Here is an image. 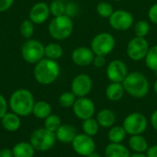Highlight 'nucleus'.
<instances>
[{
    "label": "nucleus",
    "mask_w": 157,
    "mask_h": 157,
    "mask_svg": "<svg viewBox=\"0 0 157 157\" xmlns=\"http://www.w3.org/2000/svg\"><path fill=\"white\" fill-rule=\"evenodd\" d=\"M61 67L57 61L43 58L37 63L33 69V75L37 83L42 86L53 84L60 76Z\"/></svg>",
    "instance_id": "f257e3e1"
},
{
    "label": "nucleus",
    "mask_w": 157,
    "mask_h": 157,
    "mask_svg": "<svg viewBox=\"0 0 157 157\" xmlns=\"http://www.w3.org/2000/svg\"><path fill=\"white\" fill-rule=\"evenodd\" d=\"M35 104L33 94L26 88H19L14 91L8 100V106L12 112L20 117H27L32 114Z\"/></svg>",
    "instance_id": "f03ea898"
},
{
    "label": "nucleus",
    "mask_w": 157,
    "mask_h": 157,
    "mask_svg": "<svg viewBox=\"0 0 157 157\" xmlns=\"http://www.w3.org/2000/svg\"><path fill=\"white\" fill-rule=\"evenodd\" d=\"M125 92L135 98H144L150 89L149 81L141 72L129 73L122 82Z\"/></svg>",
    "instance_id": "7ed1b4c3"
},
{
    "label": "nucleus",
    "mask_w": 157,
    "mask_h": 157,
    "mask_svg": "<svg viewBox=\"0 0 157 157\" xmlns=\"http://www.w3.org/2000/svg\"><path fill=\"white\" fill-rule=\"evenodd\" d=\"M74 30V22L66 15L54 17L48 26L50 36L56 40H64L68 39Z\"/></svg>",
    "instance_id": "20e7f679"
},
{
    "label": "nucleus",
    "mask_w": 157,
    "mask_h": 157,
    "mask_svg": "<svg viewBox=\"0 0 157 157\" xmlns=\"http://www.w3.org/2000/svg\"><path fill=\"white\" fill-rule=\"evenodd\" d=\"M57 139L55 132H52L45 128H40L34 131L29 138V143L38 152H47L51 150Z\"/></svg>",
    "instance_id": "39448f33"
},
{
    "label": "nucleus",
    "mask_w": 157,
    "mask_h": 157,
    "mask_svg": "<svg viewBox=\"0 0 157 157\" xmlns=\"http://www.w3.org/2000/svg\"><path fill=\"white\" fill-rule=\"evenodd\" d=\"M23 60L30 64H36L45 58V46L38 40H27L21 47Z\"/></svg>",
    "instance_id": "423d86ee"
},
{
    "label": "nucleus",
    "mask_w": 157,
    "mask_h": 157,
    "mask_svg": "<svg viewBox=\"0 0 157 157\" xmlns=\"http://www.w3.org/2000/svg\"><path fill=\"white\" fill-rule=\"evenodd\" d=\"M116 46L115 38L111 33L101 32L97 34L91 40L90 48L95 55H109Z\"/></svg>",
    "instance_id": "0eeeda50"
},
{
    "label": "nucleus",
    "mask_w": 157,
    "mask_h": 157,
    "mask_svg": "<svg viewBox=\"0 0 157 157\" xmlns=\"http://www.w3.org/2000/svg\"><path fill=\"white\" fill-rule=\"evenodd\" d=\"M122 126L127 134L131 136L143 134L148 127V121L144 114L140 112H132L126 116Z\"/></svg>",
    "instance_id": "6e6552de"
},
{
    "label": "nucleus",
    "mask_w": 157,
    "mask_h": 157,
    "mask_svg": "<svg viewBox=\"0 0 157 157\" xmlns=\"http://www.w3.org/2000/svg\"><path fill=\"white\" fill-rule=\"evenodd\" d=\"M149 49L150 45L148 40L145 38L136 36L128 42L126 52L131 60L134 62H140L144 60Z\"/></svg>",
    "instance_id": "1a4fd4ad"
},
{
    "label": "nucleus",
    "mask_w": 157,
    "mask_h": 157,
    "mask_svg": "<svg viewBox=\"0 0 157 157\" xmlns=\"http://www.w3.org/2000/svg\"><path fill=\"white\" fill-rule=\"evenodd\" d=\"M134 22L132 14L127 10L120 9L112 13L109 18V23L112 29L118 31H125L132 28Z\"/></svg>",
    "instance_id": "9d476101"
},
{
    "label": "nucleus",
    "mask_w": 157,
    "mask_h": 157,
    "mask_svg": "<svg viewBox=\"0 0 157 157\" xmlns=\"http://www.w3.org/2000/svg\"><path fill=\"white\" fill-rule=\"evenodd\" d=\"M74 151L81 156H88L96 151V143L93 137L85 133H80L75 136L72 142Z\"/></svg>",
    "instance_id": "9b49d317"
},
{
    "label": "nucleus",
    "mask_w": 157,
    "mask_h": 157,
    "mask_svg": "<svg viewBox=\"0 0 157 157\" xmlns=\"http://www.w3.org/2000/svg\"><path fill=\"white\" fill-rule=\"evenodd\" d=\"M73 111L76 118L85 121L93 118L96 112V106L95 103L86 97L77 98L73 106Z\"/></svg>",
    "instance_id": "f8f14e48"
},
{
    "label": "nucleus",
    "mask_w": 157,
    "mask_h": 157,
    "mask_svg": "<svg viewBox=\"0 0 157 157\" xmlns=\"http://www.w3.org/2000/svg\"><path fill=\"white\" fill-rule=\"evenodd\" d=\"M93 81L88 75L80 74L77 75L72 81L71 91L75 95L76 98L86 97L92 90Z\"/></svg>",
    "instance_id": "ddd939ff"
},
{
    "label": "nucleus",
    "mask_w": 157,
    "mask_h": 157,
    "mask_svg": "<svg viewBox=\"0 0 157 157\" xmlns=\"http://www.w3.org/2000/svg\"><path fill=\"white\" fill-rule=\"evenodd\" d=\"M128 67L126 63L121 60H113L111 61L106 69L107 77L110 82L122 83L123 80L128 75Z\"/></svg>",
    "instance_id": "4468645a"
},
{
    "label": "nucleus",
    "mask_w": 157,
    "mask_h": 157,
    "mask_svg": "<svg viewBox=\"0 0 157 157\" xmlns=\"http://www.w3.org/2000/svg\"><path fill=\"white\" fill-rule=\"evenodd\" d=\"M50 16V6L45 2H38L34 4L29 12V19H30L35 25L43 24L48 20Z\"/></svg>",
    "instance_id": "2eb2a0df"
},
{
    "label": "nucleus",
    "mask_w": 157,
    "mask_h": 157,
    "mask_svg": "<svg viewBox=\"0 0 157 157\" xmlns=\"http://www.w3.org/2000/svg\"><path fill=\"white\" fill-rule=\"evenodd\" d=\"M95 58V53L91 50V48L86 46H80L75 48L72 52V61L77 66H88L93 63V60Z\"/></svg>",
    "instance_id": "dca6fc26"
},
{
    "label": "nucleus",
    "mask_w": 157,
    "mask_h": 157,
    "mask_svg": "<svg viewBox=\"0 0 157 157\" xmlns=\"http://www.w3.org/2000/svg\"><path fill=\"white\" fill-rule=\"evenodd\" d=\"M76 135V129L71 124H62L55 132L56 139L62 144H72Z\"/></svg>",
    "instance_id": "f3484780"
},
{
    "label": "nucleus",
    "mask_w": 157,
    "mask_h": 157,
    "mask_svg": "<svg viewBox=\"0 0 157 157\" xmlns=\"http://www.w3.org/2000/svg\"><path fill=\"white\" fill-rule=\"evenodd\" d=\"M2 127L9 132H15L19 130L21 126L20 116L17 115L14 112H7L1 120Z\"/></svg>",
    "instance_id": "a211bd4d"
},
{
    "label": "nucleus",
    "mask_w": 157,
    "mask_h": 157,
    "mask_svg": "<svg viewBox=\"0 0 157 157\" xmlns=\"http://www.w3.org/2000/svg\"><path fill=\"white\" fill-rule=\"evenodd\" d=\"M106 157H131L130 150L122 144H109L105 148Z\"/></svg>",
    "instance_id": "6ab92c4d"
},
{
    "label": "nucleus",
    "mask_w": 157,
    "mask_h": 157,
    "mask_svg": "<svg viewBox=\"0 0 157 157\" xmlns=\"http://www.w3.org/2000/svg\"><path fill=\"white\" fill-rule=\"evenodd\" d=\"M125 93L122 83L111 82L106 88V97L110 101H119L121 100Z\"/></svg>",
    "instance_id": "aec40b11"
},
{
    "label": "nucleus",
    "mask_w": 157,
    "mask_h": 157,
    "mask_svg": "<svg viewBox=\"0 0 157 157\" xmlns=\"http://www.w3.org/2000/svg\"><path fill=\"white\" fill-rule=\"evenodd\" d=\"M97 121L100 127L111 128L116 122V115L113 110L109 109H104L98 113Z\"/></svg>",
    "instance_id": "412c9836"
},
{
    "label": "nucleus",
    "mask_w": 157,
    "mask_h": 157,
    "mask_svg": "<svg viewBox=\"0 0 157 157\" xmlns=\"http://www.w3.org/2000/svg\"><path fill=\"white\" fill-rule=\"evenodd\" d=\"M14 157H33L36 150L29 142H19L12 148Z\"/></svg>",
    "instance_id": "4be33fe9"
},
{
    "label": "nucleus",
    "mask_w": 157,
    "mask_h": 157,
    "mask_svg": "<svg viewBox=\"0 0 157 157\" xmlns=\"http://www.w3.org/2000/svg\"><path fill=\"white\" fill-rule=\"evenodd\" d=\"M129 147L134 153H146L149 148L146 139L142 135H132L129 139Z\"/></svg>",
    "instance_id": "5701e85b"
},
{
    "label": "nucleus",
    "mask_w": 157,
    "mask_h": 157,
    "mask_svg": "<svg viewBox=\"0 0 157 157\" xmlns=\"http://www.w3.org/2000/svg\"><path fill=\"white\" fill-rule=\"evenodd\" d=\"M32 114L34 117L40 120H45L48 116L52 114V106L49 102L44 100H40L35 102Z\"/></svg>",
    "instance_id": "b1692460"
},
{
    "label": "nucleus",
    "mask_w": 157,
    "mask_h": 157,
    "mask_svg": "<svg viewBox=\"0 0 157 157\" xmlns=\"http://www.w3.org/2000/svg\"><path fill=\"white\" fill-rule=\"evenodd\" d=\"M63 54V47L57 42H50L45 46V58L58 61Z\"/></svg>",
    "instance_id": "393cba45"
},
{
    "label": "nucleus",
    "mask_w": 157,
    "mask_h": 157,
    "mask_svg": "<svg viewBox=\"0 0 157 157\" xmlns=\"http://www.w3.org/2000/svg\"><path fill=\"white\" fill-rule=\"evenodd\" d=\"M126 135L127 132L123 126H112L108 132V138L112 144H121L126 138Z\"/></svg>",
    "instance_id": "a878e982"
},
{
    "label": "nucleus",
    "mask_w": 157,
    "mask_h": 157,
    "mask_svg": "<svg viewBox=\"0 0 157 157\" xmlns=\"http://www.w3.org/2000/svg\"><path fill=\"white\" fill-rule=\"evenodd\" d=\"M99 124L97 121V119L94 118H90L87 120L83 121L82 122V131L83 133L88 135V136H95L98 134V131H99Z\"/></svg>",
    "instance_id": "bb28decb"
},
{
    "label": "nucleus",
    "mask_w": 157,
    "mask_h": 157,
    "mask_svg": "<svg viewBox=\"0 0 157 157\" xmlns=\"http://www.w3.org/2000/svg\"><path fill=\"white\" fill-rule=\"evenodd\" d=\"M146 66L153 72H157V44L150 47L145 58Z\"/></svg>",
    "instance_id": "cd10ccee"
},
{
    "label": "nucleus",
    "mask_w": 157,
    "mask_h": 157,
    "mask_svg": "<svg viewBox=\"0 0 157 157\" xmlns=\"http://www.w3.org/2000/svg\"><path fill=\"white\" fill-rule=\"evenodd\" d=\"M34 30H35V24L29 18L23 20V22L20 24L19 32L21 36L26 40L31 39V37L34 34Z\"/></svg>",
    "instance_id": "c85d7f7f"
},
{
    "label": "nucleus",
    "mask_w": 157,
    "mask_h": 157,
    "mask_svg": "<svg viewBox=\"0 0 157 157\" xmlns=\"http://www.w3.org/2000/svg\"><path fill=\"white\" fill-rule=\"evenodd\" d=\"M76 97L75 95L72 92V91H66L63 92L58 99L59 105L63 108V109H69V108H73L75 100H76Z\"/></svg>",
    "instance_id": "c756f323"
},
{
    "label": "nucleus",
    "mask_w": 157,
    "mask_h": 157,
    "mask_svg": "<svg viewBox=\"0 0 157 157\" xmlns=\"http://www.w3.org/2000/svg\"><path fill=\"white\" fill-rule=\"evenodd\" d=\"M61 125L62 120L56 114H51L44 120V128L52 132H55Z\"/></svg>",
    "instance_id": "7c9ffc66"
},
{
    "label": "nucleus",
    "mask_w": 157,
    "mask_h": 157,
    "mask_svg": "<svg viewBox=\"0 0 157 157\" xmlns=\"http://www.w3.org/2000/svg\"><path fill=\"white\" fill-rule=\"evenodd\" d=\"M96 11L98 15L104 18H109V17L114 12L112 5L109 2H100L97 5Z\"/></svg>",
    "instance_id": "2f4dec72"
},
{
    "label": "nucleus",
    "mask_w": 157,
    "mask_h": 157,
    "mask_svg": "<svg viewBox=\"0 0 157 157\" xmlns=\"http://www.w3.org/2000/svg\"><path fill=\"white\" fill-rule=\"evenodd\" d=\"M150 24L146 20H139L135 23L134 33L137 37L145 38L150 32Z\"/></svg>",
    "instance_id": "473e14b6"
},
{
    "label": "nucleus",
    "mask_w": 157,
    "mask_h": 157,
    "mask_svg": "<svg viewBox=\"0 0 157 157\" xmlns=\"http://www.w3.org/2000/svg\"><path fill=\"white\" fill-rule=\"evenodd\" d=\"M51 15L54 17L63 16L65 14V3L60 0H52L49 5Z\"/></svg>",
    "instance_id": "72a5a7b5"
},
{
    "label": "nucleus",
    "mask_w": 157,
    "mask_h": 157,
    "mask_svg": "<svg viewBox=\"0 0 157 157\" xmlns=\"http://www.w3.org/2000/svg\"><path fill=\"white\" fill-rule=\"evenodd\" d=\"M79 12V6L75 2H69L67 4H65V14L66 16H68L69 17H73L75 16H76Z\"/></svg>",
    "instance_id": "f704fd0d"
},
{
    "label": "nucleus",
    "mask_w": 157,
    "mask_h": 157,
    "mask_svg": "<svg viewBox=\"0 0 157 157\" xmlns=\"http://www.w3.org/2000/svg\"><path fill=\"white\" fill-rule=\"evenodd\" d=\"M8 102L6 99V98L0 94V120L7 113L8 109Z\"/></svg>",
    "instance_id": "c9c22d12"
},
{
    "label": "nucleus",
    "mask_w": 157,
    "mask_h": 157,
    "mask_svg": "<svg viewBox=\"0 0 157 157\" xmlns=\"http://www.w3.org/2000/svg\"><path fill=\"white\" fill-rule=\"evenodd\" d=\"M148 17L151 22L154 24H157V3L154 4L148 11Z\"/></svg>",
    "instance_id": "e433bc0d"
},
{
    "label": "nucleus",
    "mask_w": 157,
    "mask_h": 157,
    "mask_svg": "<svg viewBox=\"0 0 157 157\" xmlns=\"http://www.w3.org/2000/svg\"><path fill=\"white\" fill-rule=\"evenodd\" d=\"M93 64L97 68H102L106 65V56L104 55H95L93 60Z\"/></svg>",
    "instance_id": "4c0bfd02"
},
{
    "label": "nucleus",
    "mask_w": 157,
    "mask_h": 157,
    "mask_svg": "<svg viewBox=\"0 0 157 157\" xmlns=\"http://www.w3.org/2000/svg\"><path fill=\"white\" fill-rule=\"evenodd\" d=\"M15 0H0V13L6 12L11 8Z\"/></svg>",
    "instance_id": "58836bf2"
},
{
    "label": "nucleus",
    "mask_w": 157,
    "mask_h": 157,
    "mask_svg": "<svg viewBox=\"0 0 157 157\" xmlns=\"http://www.w3.org/2000/svg\"><path fill=\"white\" fill-rule=\"evenodd\" d=\"M147 157H157V144L150 146L146 151Z\"/></svg>",
    "instance_id": "ea45409f"
},
{
    "label": "nucleus",
    "mask_w": 157,
    "mask_h": 157,
    "mask_svg": "<svg viewBox=\"0 0 157 157\" xmlns=\"http://www.w3.org/2000/svg\"><path fill=\"white\" fill-rule=\"evenodd\" d=\"M0 157H14L12 149L4 148V149L0 150Z\"/></svg>",
    "instance_id": "a19ab883"
},
{
    "label": "nucleus",
    "mask_w": 157,
    "mask_h": 157,
    "mask_svg": "<svg viewBox=\"0 0 157 157\" xmlns=\"http://www.w3.org/2000/svg\"><path fill=\"white\" fill-rule=\"evenodd\" d=\"M151 124L153 128L157 132V109L155 110L151 116Z\"/></svg>",
    "instance_id": "79ce46f5"
},
{
    "label": "nucleus",
    "mask_w": 157,
    "mask_h": 157,
    "mask_svg": "<svg viewBox=\"0 0 157 157\" xmlns=\"http://www.w3.org/2000/svg\"><path fill=\"white\" fill-rule=\"evenodd\" d=\"M131 157H147V155L144 153H134L131 155Z\"/></svg>",
    "instance_id": "37998d69"
},
{
    "label": "nucleus",
    "mask_w": 157,
    "mask_h": 157,
    "mask_svg": "<svg viewBox=\"0 0 157 157\" xmlns=\"http://www.w3.org/2000/svg\"><path fill=\"white\" fill-rule=\"evenodd\" d=\"M87 157H101V156H100V155H99L98 153H97V152L95 151V152H93L92 154H90V155H89Z\"/></svg>",
    "instance_id": "c03bdc74"
},
{
    "label": "nucleus",
    "mask_w": 157,
    "mask_h": 157,
    "mask_svg": "<svg viewBox=\"0 0 157 157\" xmlns=\"http://www.w3.org/2000/svg\"><path fill=\"white\" fill-rule=\"evenodd\" d=\"M154 90H155V92L157 94V79L155 80V84H154Z\"/></svg>",
    "instance_id": "a18cd8bd"
},
{
    "label": "nucleus",
    "mask_w": 157,
    "mask_h": 157,
    "mask_svg": "<svg viewBox=\"0 0 157 157\" xmlns=\"http://www.w3.org/2000/svg\"><path fill=\"white\" fill-rule=\"evenodd\" d=\"M114 1H116V2H121V1H122V0H114Z\"/></svg>",
    "instance_id": "49530a36"
},
{
    "label": "nucleus",
    "mask_w": 157,
    "mask_h": 157,
    "mask_svg": "<svg viewBox=\"0 0 157 157\" xmlns=\"http://www.w3.org/2000/svg\"><path fill=\"white\" fill-rule=\"evenodd\" d=\"M60 1H63V2H65L66 0H60Z\"/></svg>",
    "instance_id": "de8ad7c7"
}]
</instances>
